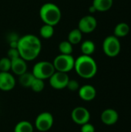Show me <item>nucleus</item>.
Here are the masks:
<instances>
[{
	"label": "nucleus",
	"instance_id": "nucleus-12",
	"mask_svg": "<svg viewBox=\"0 0 131 132\" xmlns=\"http://www.w3.org/2000/svg\"><path fill=\"white\" fill-rule=\"evenodd\" d=\"M79 97L85 101H91L97 96V90L95 87L90 84H86L80 87L78 90Z\"/></svg>",
	"mask_w": 131,
	"mask_h": 132
},
{
	"label": "nucleus",
	"instance_id": "nucleus-21",
	"mask_svg": "<svg viewBox=\"0 0 131 132\" xmlns=\"http://www.w3.org/2000/svg\"><path fill=\"white\" fill-rule=\"evenodd\" d=\"M39 35L42 38L45 39H49L54 35V26L44 24L41 26L39 29Z\"/></svg>",
	"mask_w": 131,
	"mask_h": 132
},
{
	"label": "nucleus",
	"instance_id": "nucleus-4",
	"mask_svg": "<svg viewBox=\"0 0 131 132\" xmlns=\"http://www.w3.org/2000/svg\"><path fill=\"white\" fill-rule=\"evenodd\" d=\"M53 64L56 71L67 73L74 69L75 58L72 55L60 53L54 58Z\"/></svg>",
	"mask_w": 131,
	"mask_h": 132
},
{
	"label": "nucleus",
	"instance_id": "nucleus-8",
	"mask_svg": "<svg viewBox=\"0 0 131 132\" xmlns=\"http://www.w3.org/2000/svg\"><path fill=\"white\" fill-rule=\"evenodd\" d=\"M69 80V77L66 73L59 71H55L49 79L50 86L56 90H63L66 88Z\"/></svg>",
	"mask_w": 131,
	"mask_h": 132
},
{
	"label": "nucleus",
	"instance_id": "nucleus-13",
	"mask_svg": "<svg viewBox=\"0 0 131 132\" xmlns=\"http://www.w3.org/2000/svg\"><path fill=\"white\" fill-rule=\"evenodd\" d=\"M118 118L119 115L117 111L112 108L104 110L100 115V119L102 122L107 125H113L116 124L118 121Z\"/></svg>",
	"mask_w": 131,
	"mask_h": 132
},
{
	"label": "nucleus",
	"instance_id": "nucleus-24",
	"mask_svg": "<svg viewBox=\"0 0 131 132\" xmlns=\"http://www.w3.org/2000/svg\"><path fill=\"white\" fill-rule=\"evenodd\" d=\"M11 70V60L7 56L0 59V71L9 72Z\"/></svg>",
	"mask_w": 131,
	"mask_h": 132
},
{
	"label": "nucleus",
	"instance_id": "nucleus-19",
	"mask_svg": "<svg viewBox=\"0 0 131 132\" xmlns=\"http://www.w3.org/2000/svg\"><path fill=\"white\" fill-rule=\"evenodd\" d=\"M33 125L28 121H21L14 128V132H33Z\"/></svg>",
	"mask_w": 131,
	"mask_h": 132
},
{
	"label": "nucleus",
	"instance_id": "nucleus-22",
	"mask_svg": "<svg viewBox=\"0 0 131 132\" xmlns=\"http://www.w3.org/2000/svg\"><path fill=\"white\" fill-rule=\"evenodd\" d=\"M73 44H71L68 40H64L59 43V50L61 54L66 55H72L73 48Z\"/></svg>",
	"mask_w": 131,
	"mask_h": 132
},
{
	"label": "nucleus",
	"instance_id": "nucleus-10",
	"mask_svg": "<svg viewBox=\"0 0 131 132\" xmlns=\"http://www.w3.org/2000/svg\"><path fill=\"white\" fill-rule=\"evenodd\" d=\"M97 26L96 18L91 15H87L82 17L78 22V29L83 33H91Z\"/></svg>",
	"mask_w": 131,
	"mask_h": 132
},
{
	"label": "nucleus",
	"instance_id": "nucleus-1",
	"mask_svg": "<svg viewBox=\"0 0 131 132\" xmlns=\"http://www.w3.org/2000/svg\"><path fill=\"white\" fill-rule=\"evenodd\" d=\"M17 50L20 57L27 61L36 60L42 50V43L38 36L33 34H26L19 38Z\"/></svg>",
	"mask_w": 131,
	"mask_h": 132
},
{
	"label": "nucleus",
	"instance_id": "nucleus-27",
	"mask_svg": "<svg viewBox=\"0 0 131 132\" xmlns=\"http://www.w3.org/2000/svg\"><path fill=\"white\" fill-rule=\"evenodd\" d=\"M81 132H95V128L94 126L90 123H86L83 125H81L80 128Z\"/></svg>",
	"mask_w": 131,
	"mask_h": 132
},
{
	"label": "nucleus",
	"instance_id": "nucleus-15",
	"mask_svg": "<svg viewBox=\"0 0 131 132\" xmlns=\"http://www.w3.org/2000/svg\"><path fill=\"white\" fill-rule=\"evenodd\" d=\"M113 3V0H93L92 5L98 12H106L112 7Z\"/></svg>",
	"mask_w": 131,
	"mask_h": 132
},
{
	"label": "nucleus",
	"instance_id": "nucleus-29",
	"mask_svg": "<svg viewBox=\"0 0 131 132\" xmlns=\"http://www.w3.org/2000/svg\"><path fill=\"white\" fill-rule=\"evenodd\" d=\"M0 72H1V71H0Z\"/></svg>",
	"mask_w": 131,
	"mask_h": 132
},
{
	"label": "nucleus",
	"instance_id": "nucleus-25",
	"mask_svg": "<svg viewBox=\"0 0 131 132\" xmlns=\"http://www.w3.org/2000/svg\"><path fill=\"white\" fill-rule=\"evenodd\" d=\"M80 84L79 82L76 80H69L66 88H68L70 91H78V90L80 89Z\"/></svg>",
	"mask_w": 131,
	"mask_h": 132
},
{
	"label": "nucleus",
	"instance_id": "nucleus-14",
	"mask_svg": "<svg viewBox=\"0 0 131 132\" xmlns=\"http://www.w3.org/2000/svg\"><path fill=\"white\" fill-rule=\"evenodd\" d=\"M11 70L18 76H20L27 71V63L22 57H18L11 60Z\"/></svg>",
	"mask_w": 131,
	"mask_h": 132
},
{
	"label": "nucleus",
	"instance_id": "nucleus-3",
	"mask_svg": "<svg viewBox=\"0 0 131 132\" xmlns=\"http://www.w3.org/2000/svg\"><path fill=\"white\" fill-rule=\"evenodd\" d=\"M39 17L44 24L55 26L60 22L62 12L57 5L53 2H46L40 7Z\"/></svg>",
	"mask_w": 131,
	"mask_h": 132
},
{
	"label": "nucleus",
	"instance_id": "nucleus-9",
	"mask_svg": "<svg viewBox=\"0 0 131 132\" xmlns=\"http://www.w3.org/2000/svg\"><path fill=\"white\" fill-rule=\"evenodd\" d=\"M71 118L74 123L83 125L88 123L90 119V111L84 107H76L71 112Z\"/></svg>",
	"mask_w": 131,
	"mask_h": 132
},
{
	"label": "nucleus",
	"instance_id": "nucleus-18",
	"mask_svg": "<svg viewBox=\"0 0 131 132\" xmlns=\"http://www.w3.org/2000/svg\"><path fill=\"white\" fill-rule=\"evenodd\" d=\"M80 50L83 55L91 56L95 52L96 46L92 40H85L81 43Z\"/></svg>",
	"mask_w": 131,
	"mask_h": 132
},
{
	"label": "nucleus",
	"instance_id": "nucleus-11",
	"mask_svg": "<svg viewBox=\"0 0 131 132\" xmlns=\"http://www.w3.org/2000/svg\"><path fill=\"white\" fill-rule=\"evenodd\" d=\"M15 86V79L9 72H0V90L10 91Z\"/></svg>",
	"mask_w": 131,
	"mask_h": 132
},
{
	"label": "nucleus",
	"instance_id": "nucleus-16",
	"mask_svg": "<svg viewBox=\"0 0 131 132\" xmlns=\"http://www.w3.org/2000/svg\"><path fill=\"white\" fill-rule=\"evenodd\" d=\"M130 32V26L126 22H120L118 23L113 30L114 36L117 38L124 37Z\"/></svg>",
	"mask_w": 131,
	"mask_h": 132
},
{
	"label": "nucleus",
	"instance_id": "nucleus-20",
	"mask_svg": "<svg viewBox=\"0 0 131 132\" xmlns=\"http://www.w3.org/2000/svg\"><path fill=\"white\" fill-rule=\"evenodd\" d=\"M19 77V84H21V86L24 87H30L33 80L35 79V77L33 76V74L27 71Z\"/></svg>",
	"mask_w": 131,
	"mask_h": 132
},
{
	"label": "nucleus",
	"instance_id": "nucleus-28",
	"mask_svg": "<svg viewBox=\"0 0 131 132\" xmlns=\"http://www.w3.org/2000/svg\"><path fill=\"white\" fill-rule=\"evenodd\" d=\"M89 11H90V13H94L95 12H97L96 9H95L93 5H91V6L89 8Z\"/></svg>",
	"mask_w": 131,
	"mask_h": 132
},
{
	"label": "nucleus",
	"instance_id": "nucleus-17",
	"mask_svg": "<svg viewBox=\"0 0 131 132\" xmlns=\"http://www.w3.org/2000/svg\"><path fill=\"white\" fill-rule=\"evenodd\" d=\"M82 38H83V32L78 28H76L72 29L69 32L67 40L73 45H77L81 42Z\"/></svg>",
	"mask_w": 131,
	"mask_h": 132
},
{
	"label": "nucleus",
	"instance_id": "nucleus-5",
	"mask_svg": "<svg viewBox=\"0 0 131 132\" xmlns=\"http://www.w3.org/2000/svg\"><path fill=\"white\" fill-rule=\"evenodd\" d=\"M55 71L56 70L53 63L49 61H39L33 66L32 73L36 78L44 80L49 79Z\"/></svg>",
	"mask_w": 131,
	"mask_h": 132
},
{
	"label": "nucleus",
	"instance_id": "nucleus-26",
	"mask_svg": "<svg viewBox=\"0 0 131 132\" xmlns=\"http://www.w3.org/2000/svg\"><path fill=\"white\" fill-rule=\"evenodd\" d=\"M19 53L17 50V48H9V50L7 52V57L9 58L11 60H14L15 58L19 57Z\"/></svg>",
	"mask_w": 131,
	"mask_h": 132
},
{
	"label": "nucleus",
	"instance_id": "nucleus-6",
	"mask_svg": "<svg viewBox=\"0 0 131 132\" xmlns=\"http://www.w3.org/2000/svg\"><path fill=\"white\" fill-rule=\"evenodd\" d=\"M121 50V45L119 39L113 36H107L103 43V50L109 57L117 56Z\"/></svg>",
	"mask_w": 131,
	"mask_h": 132
},
{
	"label": "nucleus",
	"instance_id": "nucleus-23",
	"mask_svg": "<svg viewBox=\"0 0 131 132\" xmlns=\"http://www.w3.org/2000/svg\"><path fill=\"white\" fill-rule=\"evenodd\" d=\"M44 87H45L44 80H41V79L36 78V77L33 80V81L30 86V88L32 89V90H33L34 92H36V93L42 92L44 90Z\"/></svg>",
	"mask_w": 131,
	"mask_h": 132
},
{
	"label": "nucleus",
	"instance_id": "nucleus-2",
	"mask_svg": "<svg viewBox=\"0 0 131 132\" xmlns=\"http://www.w3.org/2000/svg\"><path fill=\"white\" fill-rule=\"evenodd\" d=\"M74 70L83 79L93 78L97 72V64L91 56L81 55L75 59Z\"/></svg>",
	"mask_w": 131,
	"mask_h": 132
},
{
	"label": "nucleus",
	"instance_id": "nucleus-7",
	"mask_svg": "<svg viewBox=\"0 0 131 132\" xmlns=\"http://www.w3.org/2000/svg\"><path fill=\"white\" fill-rule=\"evenodd\" d=\"M54 118L49 112H42L36 117L35 120V128L41 132L48 131L53 125Z\"/></svg>",
	"mask_w": 131,
	"mask_h": 132
}]
</instances>
